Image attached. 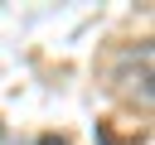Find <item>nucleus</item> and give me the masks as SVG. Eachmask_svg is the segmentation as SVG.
<instances>
[{
	"label": "nucleus",
	"instance_id": "nucleus-1",
	"mask_svg": "<svg viewBox=\"0 0 155 145\" xmlns=\"http://www.w3.org/2000/svg\"><path fill=\"white\" fill-rule=\"evenodd\" d=\"M111 87H116L121 97L150 106V44H145V39L116 53V63H111Z\"/></svg>",
	"mask_w": 155,
	"mask_h": 145
}]
</instances>
